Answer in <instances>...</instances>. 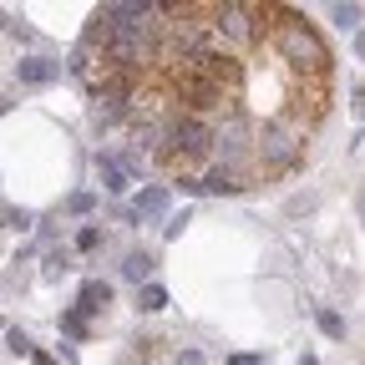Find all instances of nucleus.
Instances as JSON below:
<instances>
[{"label":"nucleus","mask_w":365,"mask_h":365,"mask_svg":"<svg viewBox=\"0 0 365 365\" xmlns=\"http://www.w3.org/2000/svg\"><path fill=\"white\" fill-rule=\"evenodd\" d=\"M61 330H67V335H87V325H81V310H71V315H61Z\"/></svg>","instance_id":"obj_13"},{"label":"nucleus","mask_w":365,"mask_h":365,"mask_svg":"<svg viewBox=\"0 0 365 365\" xmlns=\"http://www.w3.org/2000/svg\"><path fill=\"white\" fill-rule=\"evenodd\" d=\"M319 330H325L330 340H345V319H340L335 310H319Z\"/></svg>","instance_id":"obj_10"},{"label":"nucleus","mask_w":365,"mask_h":365,"mask_svg":"<svg viewBox=\"0 0 365 365\" xmlns=\"http://www.w3.org/2000/svg\"><path fill=\"white\" fill-rule=\"evenodd\" d=\"M142 310H167V289L163 284H147L142 289Z\"/></svg>","instance_id":"obj_11"},{"label":"nucleus","mask_w":365,"mask_h":365,"mask_svg":"<svg viewBox=\"0 0 365 365\" xmlns=\"http://www.w3.org/2000/svg\"><path fill=\"white\" fill-rule=\"evenodd\" d=\"M178 365H203V355L198 350H178Z\"/></svg>","instance_id":"obj_17"},{"label":"nucleus","mask_w":365,"mask_h":365,"mask_svg":"<svg viewBox=\"0 0 365 365\" xmlns=\"http://www.w3.org/2000/svg\"><path fill=\"white\" fill-rule=\"evenodd\" d=\"M97 244H102V228H92V223H87V228L76 233V249H81V254H92Z\"/></svg>","instance_id":"obj_12"},{"label":"nucleus","mask_w":365,"mask_h":365,"mask_svg":"<svg viewBox=\"0 0 365 365\" xmlns=\"http://www.w3.org/2000/svg\"><path fill=\"white\" fill-rule=\"evenodd\" d=\"M350 102H355V112L365 117V87H355V92H350Z\"/></svg>","instance_id":"obj_18"},{"label":"nucleus","mask_w":365,"mask_h":365,"mask_svg":"<svg viewBox=\"0 0 365 365\" xmlns=\"http://www.w3.org/2000/svg\"><path fill=\"white\" fill-rule=\"evenodd\" d=\"M213 158H219V167H239L249 163V132H244V117H228L213 127Z\"/></svg>","instance_id":"obj_3"},{"label":"nucleus","mask_w":365,"mask_h":365,"mask_svg":"<svg viewBox=\"0 0 365 365\" xmlns=\"http://www.w3.org/2000/svg\"><path fill=\"white\" fill-rule=\"evenodd\" d=\"M299 365H319V360H310V355H305V360H299Z\"/></svg>","instance_id":"obj_22"},{"label":"nucleus","mask_w":365,"mask_h":365,"mask_svg":"<svg viewBox=\"0 0 365 365\" xmlns=\"http://www.w3.org/2000/svg\"><path fill=\"white\" fill-rule=\"evenodd\" d=\"M355 56H360V61H365V31H360V36H355Z\"/></svg>","instance_id":"obj_21"},{"label":"nucleus","mask_w":365,"mask_h":365,"mask_svg":"<svg viewBox=\"0 0 365 365\" xmlns=\"http://www.w3.org/2000/svg\"><path fill=\"white\" fill-rule=\"evenodd\" d=\"M122 274H127V279H137V284H142V279L153 274V254H127V264H122Z\"/></svg>","instance_id":"obj_8"},{"label":"nucleus","mask_w":365,"mask_h":365,"mask_svg":"<svg viewBox=\"0 0 365 365\" xmlns=\"http://www.w3.org/2000/svg\"><path fill=\"white\" fill-rule=\"evenodd\" d=\"M102 183H106V193H127V173L112 158H102Z\"/></svg>","instance_id":"obj_9"},{"label":"nucleus","mask_w":365,"mask_h":365,"mask_svg":"<svg viewBox=\"0 0 365 365\" xmlns=\"http://www.w3.org/2000/svg\"><path fill=\"white\" fill-rule=\"evenodd\" d=\"M163 208H167V188H147L137 198V213H147V219H158Z\"/></svg>","instance_id":"obj_7"},{"label":"nucleus","mask_w":365,"mask_h":365,"mask_svg":"<svg viewBox=\"0 0 365 365\" xmlns=\"http://www.w3.org/2000/svg\"><path fill=\"white\" fill-rule=\"evenodd\" d=\"M228 365H259V355H233Z\"/></svg>","instance_id":"obj_19"},{"label":"nucleus","mask_w":365,"mask_h":365,"mask_svg":"<svg viewBox=\"0 0 365 365\" xmlns=\"http://www.w3.org/2000/svg\"><path fill=\"white\" fill-rule=\"evenodd\" d=\"M254 153H259V163L269 167V173H294V167L305 163V132L289 127L284 117H269Z\"/></svg>","instance_id":"obj_2"},{"label":"nucleus","mask_w":365,"mask_h":365,"mask_svg":"<svg viewBox=\"0 0 365 365\" xmlns=\"http://www.w3.org/2000/svg\"><path fill=\"white\" fill-rule=\"evenodd\" d=\"M31 360H36V365H56L51 355H41V350H31Z\"/></svg>","instance_id":"obj_20"},{"label":"nucleus","mask_w":365,"mask_h":365,"mask_svg":"<svg viewBox=\"0 0 365 365\" xmlns=\"http://www.w3.org/2000/svg\"><path fill=\"white\" fill-rule=\"evenodd\" d=\"M269 41H274V51L284 56V67L294 76H330V46L319 41V31L299 11L274 6V31H269Z\"/></svg>","instance_id":"obj_1"},{"label":"nucleus","mask_w":365,"mask_h":365,"mask_svg":"<svg viewBox=\"0 0 365 365\" xmlns=\"http://www.w3.org/2000/svg\"><path fill=\"white\" fill-rule=\"evenodd\" d=\"M198 183H203V193H244V188H249L244 173H233V167H219V163H213Z\"/></svg>","instance_id":"obj_4"},{"label":"nucleus","mask_w":365,"mask_h":365,"mask_svg":"<svg viewBox=\"0 0 365 365\" xmlns=\"http://www.w3.org/2000/svg\"><path fill=\"white\" fill-rule=\"evenodd\" d=\"M6 345H11L15 355H31V340H26V335H20V330H11V335H6Z\"/></svg>","instance_id":"obj_15"},{"label":"nucleus","mask_w":365,"mask_h":365,"mask_svg":"<svg viewBox=\"0 0 365 365\" xmlns=\"http://www.w3.org/2000/svg\"><path fill=\"white\" fill-rule=\"evenodd\" d=\"M335 20L340 26H360V6H335Z\"/></svg>","instance_id":"obj_14"},{"label":"nucleus","mask_w":365,"mask_h":365,"mask_svg":"<svg viewBox=\"0 0 365 365\" xmlns=\"http://www.w3.org/2000/svg\"><path fill=\"white\" fill-rule=\"evenodd\" d=\"M92 203H97L92 193H76V198H71V213H92Z\"/></svg>","instance_id":"obj_16"},{"label":"nucleus","mask_w":365,"mask_h":365,"mask_svg":"<svg viewBox=\"0 0 365 365\" xmlns=\"http://www.w3.org/2000/svg\"><path fill=\"white\" fill-rule=\"evenodd\" d=\"M15 76L26 81V87H46V81L56 76V61H46V56H26V61L15 67Z\"/></svg>","instance_id":"obj_5"},{"label":"nucleus","mask_w":365,"mask_h":365,"mask_svg":"<svg viewBox=\"0 0 365 365\" xmlns=\"http://www.w3.org/2000/svg\"><path fill=\"white\" fill-rule=\"evenodd\" d=\"M112 305V284H102V279H87V284H81V310H106Z\"/></svg>","instance_id":"obj_6"}]
</instances>
